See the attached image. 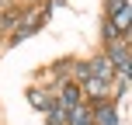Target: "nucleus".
I'll use <instances>...</instances> for the list:
<instances>
[{"label":"nucleus","mask_w":132,"mask_h":125,"mask_svg":"<svg viewBox=\"0 0 132 125\" xmlns=\"http://www.w3.org/2000/svg\"><path fill=\"white\" fill-rule=\"evenodd\" d=\"M118 38H125V35H122L111 21H104V42H118Z\"/></svg>","instance_id":"9"},{"label":"nucleus","mask_w":132,"mask_h":125,"mask_svg":"<svg viewBox=\"0 0 132 125\" xmlns=\"http://www.w3.org/2000/svg\"><path fill=\"white\" fill-rule=\"evenodd\" d=\"M108 63L115 66V77H132L129 70V42H108Z\"/></svg>","instance_id":"1"},{"label":"nucleus","mask_w":132,"mask_h":125,"mask_svg":"<svg viewBox=\"0 0 132 125\" xmlns=\"http://www.w3.org/2000/svg\"><path fill=\"white\" fill-rule=\"evenodd\" d=\"M45 111H49V125H66V108L59 104V101H52Z\"/></svg>","instance_id":"5"},{"label":"nucleus","mask_w":132,"mask_h":125,"mask_svg":"<svg viewBox=\"0 0 132 125\" xmlns=\"http://www.w3.org/2000/svg\"><path fill=\"white\" fill-rule=\"evenodd\" d=\"M18 18H21L18 11H7V14H0V28H7V31H11V28H18V24H21Z\"/></svg>","instance_id":"8"},{"label":"nucleus","mask_w":132,"mask_h":125,"mask_svg":"<svg viewBox=\"0 0 132 125\" xmlns=\"http://www.w3.org/2000/svg\"><path fill=\"white\" fill-rule=\"evenodd\" d=\"M129 18H132V7L125 4V7H118V11H111V18H108V21H111L122 35H129Z\"/></svg>","instance_id":"4"},{"label":"nucleus","mask_w":132,"mask_h":125,"mask_svg":"<svg viewBox=\"0 0 132 125\" xmlns=\"http://www.w3.org/2000/svg\"><path fill=\"white\" fill-rule=\"evenodd\" d=\"M87 66H90V77H94V80H101V84L115 80V66L108 63V56H97V59H90Z\"/></svg>","instance_id":"2"},{"label":"nucleus","mask_w":132,"mask_h":125,"mask_svg":"<svg viewBox=\"0 0 132 125\" xmlns=\"http://www.w3.org/2000/svg\"><path fill=\"white\" fill-rule=\"evenodd\" d=\"M28 101H31V108H38V111H45L52 101H49V94H42V90H28Z\"/></svg>","instance_id":"6"},{"label":"nucleus","mask_w":132,"mask_h":125,"mask_svg":"<svg viewBox=\"0 0 132 125\" xmlns=\"http://www.w3.org/2000/svg\"><path fill=\"white\" fill-rule=\"evenodd\" d=\"M84 101V94H80V84H73V80H66V84H59V104L63 108H73Z\"/></svg>","instance_id":"3"},{"label":"nucleus","mask_w":132,"mask_h":125,"mask_svg":"<svg viewBox=\"0 0 132 125\" xmlns=\"http://www.w3.org/2000/svg\"><path fill=\"white\" fill-rule=\"evenodd\" d=\"M87 80H90V66H87V63H77V66H73V84L84 87Z\"/></svg>","instance_id":"7"},{"label":"nucleus","mask_w":132,"mask_h":125,"mask_svg":"<svg viewBox=\"0 0 132 125\" xmlns=\"http://www.w3.org/2000/svg\"><path fill=\"white\" fill-rule=\"evenodd\" d=\"M129 0H108V11H118V7H125Z\"/></svg>","instance_id":"10"}]
</instances>
